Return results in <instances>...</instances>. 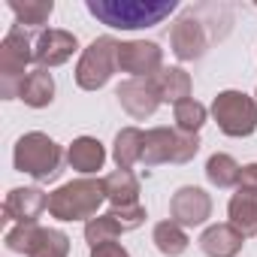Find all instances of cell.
I'll list each match as a JSON object with an SVG mask.
<instances>
[{
    "instance_id": "obj_5",
    "label": "cell",
    "mask_w": 257,
    "mask_h": 257,
    "mask_svg": "<svg viewBox=\"0 0 257 257\" xmlns=\"http://www.w3.org/2000/svg\"><path fill=\"white\" fill-rule=\"evenodd\" d=\"M200 152V137L185 134L179 127H152L146 131V149H143V164L158 167V164H188Z\"/></svg>"
},
{
    "instance_id": "obj_29",
    "label": "cell",
    "mask_w": 257,
    "mask_h": 257,
    "mask_svg": "<svg viewBox=\"0 0 257 257\" xmlns=\"http://www.w3.org/2000/svg\"><path fill=\"white\" fill-rule=\"evenodd\" d=\"M236 191H239V194H248V197H257V164H248V167H242Z\"/></svg>"
},
{
    "instance_id": "obj_3",
    "label": "cell",
    "mask_w": 257,
    "mask_h": 257,
    "mask_svg": "<svg viewBox=\"0 0 257 257\" xmlns=\"http://www.w3.org/2000/svg\"><path fill=\"white\" fill-rule=\"evenodd\" d=\"M13 164H16L19 173L31 176V179H37V182H52V179L61 176L64 149H61L52 137L34 131V134H25V137L16 143Z\"/></svg>"
},
{
    "instance_id": "obj_12",
    "label": "cell",
    "mask_w": 257,
    "mask_h": 257,
    "mask_svg": "<svg viewBox=\"0 0 257 257\" xmlns=\"http://www.w3.org/2000/svg\"><path fill=\"white\" fill-rule=\"evenodd\" d=\"M79 49V40L76 34L70 31H58V28H49L40 34L37 46H34V61L43 67V70H52V67H61L67 64Z\"/></svg>"
},
{
    "instance_id": "obj_25",
    "label": "cell",
    "mask_w": 257,
    "mask_h": 257,
    "mask_svg": "<svg viewBox=\"0 0 257 257\" xmlns=\"http://www.w3.org/2000/svg\"><path fill=\"white\" fill-rule=\"evenodd\" d=\"M121 233H124V227L112 218V212L97 215V218H91L85 224V239H88L91 248L94 245H103V242H115V236H121Z\"/></svg>"
},
{
    "instance_id": "obj_24",
    "label": "cell",
    "mask_w": 257,
    "mask_h": 257,
    "mask_svg": "<svg viewBox=\"0 0 257 257\" xmlns=\"http://www.w3.org/2000/svg\"><path fill=\"white\" fill-rule=\"evenodd\" d=\"M67 254H70V239H67V233L43 227V230H40V239L34 242V248H31L28 257H67Z\"/></svg>"
},
{
    "instance_id": "obj_15",
    "label": "cell",
    "mask_w": 257,
    "mask_h": 257,
    "mask_svg": "<svg viewBox=\"0 0 257 257\" xmlns=\"http://www.w3.org/2000/svg\"><path fill=\"white\" fill-rule=\"evenodd\" d=\"M67 161H70V167H73L76 173L91 176V173L103 170V164H106V149H103V143L94 140V137H79V140H73V146L67 149Z\"/></svg>"
},
{
    "instance_id": "obj_8",
    "label": "cell",
    "mask_w": 257,
    "mask_h": 257,
    "mask_svg": "<svg viewBox=\"0 0 257 257\" xmlns=\"http://www.w3.org/2000/svg\"><path fill=\"white\" fill-rule=\"evenodd\" d=\"M118 70L131 79H155L164 70V49L152 40H131L118 49Z\"/></svg>"
},
{
    "instance_id": "obj_16",
    "label": "cell",
    "mask_w": 257,
    "mask_h": 257,
    "mask_svg": "<svg viewBox=\"0 0 257 257\" xmlns=\"http://www.w3.org/2000/svg\"><path fill=\"white\" fill-rule=\"evenodd\" d=\"M106 188V200L112 203V209H127V206H140V182L131 170H115L103 179Z\"/></svg>"
},
{
    "instance_id": "obj_22",
    "label": "cell",
    "mask_w": 257,
    "mask_h": 257,
    "mask_svg": "<svg viewBox=\"0 0 257 257\" xmlns=\"http://www.w3.org/2000/svg\"><path fill=\"white\" fill-rule=\"evenodd\" d=\"M152 239H155V248H158L161 254H167V257L185 254V251H188V242H191L188 233H185V227L176 224V221H161V224H155Z\"/></svg>"
},
{
    "instance_id": "obj_30",
    "label": "cell",
    "mask_w": 257,
    "mask_h": 257,
    "mask_svg": "<svg viewBox=\"0 0 257 257\" xmlns=\"http://www.w3.org/2000/svg\"><path fill=\"white\" fill-rule=\"evenodd\" d=\"M91 257H131V254H127V248L118 245V242H103V245L91 248Z\"/></svg>"
},
{
    "instance_id": "obj_1",
    "label": "cell",
    "mask_w": 257,
    "mask_h": 257,
    "mask_svg": "<svg viewBox=\"0 0 257 257\" xmlns=\"http://www.w3.org/2000/svg\"><path fill=\"white\" fill-rule=\"evenodd\" d=\"M176 0H88L85 10L115 28V31H140V28H155L164 19L176 13Z\"/></svg>"
},
{
    "instance_id": "obj_13",
    "label": "cell",
    "mask_w": 257,
    "mask_h": 257,
    "mask_svg": "<svg viewBox=\"0 0 257 257\" xmlns=\"http://www.w3.org/2000/svg\"><path fill=\"white\" fill-rule=\"evenodd\" d=\"M49 209V197L40 188H13L4 200V215L13 224H37V218Z\"/></svg>"
},
{
    "instance_id": "obj_21",
    "label": "cell",
    "mask_w": 257,
    "mask_h": 257,
    "mask_svg": "<svg viewBox=\"0 0 257 257\" xmlns=\"http://www.w3.org/2000/svg\"><path fill=\"white\" fill-rule=\"evenodd\" d=\"M10 13L16 16L19 28H43L52 19L55 4L52 0H10Z\"/></svg>"
},
{
    "instance_id": "obj_26",
    "label": "cell",
    "mask_w": 257,
    "mask_h": 257,
    "mask_svg": "<svg viewBox=\"0 0 257 257\" xmlns=\"http://www.w3.org/2000/svg\"><path fill=\"white\" fill-rule=\"evenodd\" d=\"M173 115H176V127H179V131H185V134H197L200 127L206 124V106H203V103H197L194 97H191V100L176 103Z\"/></svg>"
},
{
    "instance_id": "obj_19",
    "label": "cell",
    "mask_w": 257,
    "mask_h": 257,
    "mask_svg": "<svg viewBox=\"0 0 257 257\" xmlns=\"http://www.w3.org/2000/svg\"><path fill=\"white\" fill-rule=\"evenodd\" d=\"M155 85L161 91V100H167L173 106L182 103V100H191V76L182 67H164L155 76Z\"/></svg>"
},
{
    "instance_id": "obj_4",
    "label": "cell",
    "mask_w": 257,
    "mask_h": 257,
    "mask_svg": "<svg viewBox=\"0 0 257 257\" xmlns=\"http://www.w3.org/2000/svg\"><path fill=\"white\" fill-rule=\"evenodd\" d=\"M34 61V46L25 28H13L0 43V97L16 100L22 91V82L28 79V64Z\"/></svg>"
},
{
    "instance_id": "obj_20",
    "label": "cell",
    "mask_w": 257,
    "mask_h": 257,
    "mask_svg": "<svg viewBox=\"0 0 257 257\" xmlns=\"http://www.w3.org/2000/svg\"><path fill=\"white\" fill-rule=\"evenodd\" d=\"M227 215H230V224L248 239V236H257V197H248V194H233L230 203H227Z\"/></svg>"
},
{
    "instance_id": "obj_9",
    "label": "cell",
    "mask_w": 257,
    "mask_h": 257,
    "mask_svg": "<svg viewBox=\"0 0 257 257\" xmlns=\"http://www.w3.org/2000/svg\"><path fill=\"white\" fill-rule=\"evenodd\" d=\"M115 97H118V103L124 106V112L134 115L137 121L152 118V115L158 112V106L164 103V100H161V91H158V85H155V79H127V82L118 85Z\"/></svg>"
},
{
    "instance_id": "obj_28",
    "label": "cell",
    "mask_w": 257,
    "mask_h": 257,
    "mask_svg": "<svg viewBox=\"0 0 257 257\" xmlns=\"http://www.w3.org/2000/svg\"><path fill=\"white\" fill-rule=\"evenodd\" d=\"M112 212V218L124 227V233L127 230H137L143 221H146V209L143 206H127V209H109Z\"/></svg>"
},
{
    "instance_id": "obj_2",
    "label": "cell",
    "mask_w": 257,
    "mask_h": 257,
    "mask_svg": "<svg viewBox=\"0 0 257 257\" xmlns=\"http://www.w3.org/2000/svg\"><path fill=\"white\" fill-rule=\"evenodd\" d=\"M106 200L103 179H76L49 194V212L58 221H91Z\"/></svg>"
},
{
    "instance_id": "obj_27",
    "label": "cell",
    "mask_w": 257,
    "mask_h": 257,
    "mask_svg": "<svg viewBox=\"0 0 257 257\" xmlns=\"http://www.w3.org/2000/svg\"><path fill=\"white\" fill-rule=\"evenodd\" d=\"M40 230H43L40 224H13L7 230V236H4L7 251H13V254H31L34 242L40 239Z\"/></svg>"
},
{
    "instance_id": "obj_6",
    "label": "cell",
    "mask_w": 257,
    "mask_h": 257,
    "mask_svg": "<svg viewBox=\"0 0 257 257\" xmlns=\"http://www.w3.org/2000/svg\"><path fill=\"white\" fill-rule=\"evenodd\" d=\"M118 49L121 43L115 37H97L76 64V85L85 91L103 88L112 79V73L118 70Z\"/></svg>"
},
{
    "instance_id": "obj_31",
    "label": "cell",
    "mask_w": 257,
    "mask_h": 257,
    "mask_svg": "<svg viewBox=\"0 0 257 257\" xmlns=\"http://www.w3.org/2000/svg\"><path fill=\"white\" fill-rule=\"evenodd\" d=\"M254 100H257V94H254Z\"/></svg>"
},
{
    "instance_id": "obj_17",
    "label": "cell",
    "mask_w": 257,
    "mask_h": 257,
    "mask_svg": "<svg viewBox=\"0 0 257 257\" xmlns=\"http://www.w3.org/2000/svg\"><path fill=\"white\" fill-rule=\"evenodd\" d=\"M19 100H25V106L31 109H43L55 100V79L49 70L37 67L28 73V79L22 82V91H19Z\"/></svg>"
},
{
    "instance_id": "obj_14",
    "label": "cell",
    "mask_w": 257,
    "mask_h": 257,
    "mask_svg": "<svg viewBox=\"0 0 257 257\" xmlns=\"http://www.w3.org/2000/svg\"><path fill=\"white\" fill-rule=\"evenodd\" d=\"M245 245V236L227 221V224H212L200 236V248L206 257H236Z\"/></svg>"
},
{
    "instance_id": "obj_10",
    "label": "cell",
    "mask_w": 257,
    "mask_h": 257,
    "mask_svg": "<svg viewBox=\"0 0 257 257\" xmlns=\"http://www.w3.org/2000/svg\"><path fill=\"white\" fill-rule=\"evenodd\" d=\"M170 46H173V55L179 61H197V58H203L206 46H209L203 22L194 13L179 16L176 25H173V31H170Z\"/></svg>"
},
{
    "instance_id": "obj_11",
    "label": "cell",
    "mask_w": 257,
    "mask_h": 257,
    "mask_svg": "<svg viewBox=\"0 0 257 257\" xmlns=\"http://www.w3.org/2000/svg\"><path fill=\"white\" fill-rule=\"evenodd\" d=\"M170 221L182 224V227H200L206 224V218L212 215V200L203 188H194V185H185L173 194L170 200Z\"/></svg>"
},
{
    "instance_id": "obj_7",
    "label": "cell",
    "mask_w": 257,
    "mask_h": 257,
    "mask_svg": "<svg viewBox=\"0 0 257 257\" xmlns=\"http://www.w3.org/2000/svg\"><path fill=\"white\" fill-rule=\"evenodd\" d=\"M212 115L227 137H251L257 131V100L242 91H221L212 103Z\"/></svg>"
},
{
    "instance_id": "obj_18",
    "label": "cell",
    "mask_w": 257,
    "mask_h": 257,
    "mask_svg": "<svg viewBox=\"0 0 257 257\" xmlns=\"http://www.w3.org/2000/svg\"><path fill=\"white\" fill-rule=\"evenodd\" d=\"M143 149H146V134L140 127H124L115 137L112 146V158L118 164V170H131L134 164H143Z\"/></svg>"
},
{
    "instance_id": "obj_23",
    "label": "cell",
    "mask_w": 257,
    "mask_h": 257,
    "mask_svg": "<svg viewBox=\"0 0 257 257\" xmlns=\"http://www.w3.org/2000/svg\"><path fill=\"white\" fill-rule=\"evenodd\" d=\"M239 173H242V167L230 155H221V152L212 155L209 164H206V179L215 188H233V185H239Z\"/></svg>"
}]
</instances>
